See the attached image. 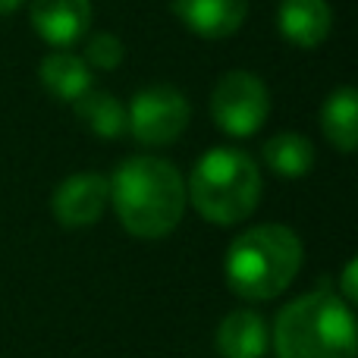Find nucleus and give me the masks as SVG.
Listing matches in <instances>:
<instances>
[{"label": "nucleus", "mask_w": 358, "mask_h": 358, "mask_svg": "<svg viewBox=\"0 0 358 358\" xmlns=\"http://www.w3.org/2000/svg\"><path fill=\"white\" fill-rule=\"evenodd\" d=\"M210 113L227 136L248 138L264 126L271 113V92L255 73L233 69L220 76V82L210 92Z\"/></svg>", "instance_id": "39448f33"}, {"label": "nucleus", "mask_w": 358, "mask_h": 358, "mask_svg": "<svg viewBox=\"0 0 358 358\" xmlns=\"http://www.w3.org/2000/svg\"><path fill=\"white\" fill-rule=\"evenodd\" d=\"M277 29L296 48H317L334 29V13L327 0H280Z\"/></svg>", "instance_id": "9d476101"}, {"label": "nucleus", "mask_w": 358, "mask_h": 358, "mask_svg": "<svg viewBox=\"0 0 358 358\" xmlns=\"http://www.w3.org/2000/svg\"><path fill=\"white\" fill-rule=\"evenodd\" d=\"M110 204L126 233L138 239H164L185 214V182L164 157H129L110 179Z\"/></svg>", "instance_id": "f257e3e1"}, {"label": "nucleus", "mask_w": 358, "mask_h": 358, "mask_svg": "<svg viewBox=\"0 0 358 358\" xmlns=\"http://www.w3.org/2000/svg\"><path fill=\"white\" fill-rule=\"evenodd\" d=\"M38 76H41V85L48 88L50 98L66 101V104H73L76 98H82L92 88V66L79 54H69V50L48 54L41 60Z\"/></svg>", "instance_id": "f8f14e48"}, {"label": "nucleus", "mask_w": 358, "mask_h": 358, "mask_svg": "<svg viewBox=\"0 0 358 358\" xmlns=\"http://www.w3.org/2000/svg\"><path fill=\"white\" fill-rule=\"evenodd\" d=\"M129 132L142 145H170L185 132L192 117V107L182 92L173 85H151L132 98L126 107Z\"/></svg>", "instance_id": "423d86ee"}, {"label": "nucleus", "mask_w": 358, "mask_h": 358, "mask_svg": "<svg viewBox=\"0 0 358 358\" xmlns=\"http://www.w3.org/2000/svg\"><path fill=\"white\" fill-rule=\"evenodd\" d=\"M277 358H355V315L336 292L315 289L292 299L273 324Z\"/></svg>", "instance_id": "f03ea898"}, {"label": "nucleus", "mask_w": 358, "mask_h": 358, "mask_svg": "<svg viewBox=\"0 0 358 358\" xmlns=\"http://www.w3.org/2000/svg\"><path fill=\"white\" fill-rule=\"evenodd\" d=\"M31 29L54 50L79 44L92 29V0H31Z\"/></svg>", "instance_id": "6e6552de"}, {"label": "nucleus", "mask_w": 358, "mask_h": 358, "mask_svg": "<svg viewBox=\"0 0 358 358\" xmlns=\"http://www.w3.org/2000/svg\"><path fill=\"white\" fill-rule=\"evenodd\" d=\"M73 110L98 138H120L129 132V117H126L123 101L107 92L88 88L82 98L73 101Z\"/></svg>", "instance_id": "4468645a"}, {"label": "nucleus", "mask_w": 358, "mask_h": 358, "mask_svg": "<svg viewBox=\"0 0 358 358\" xmlns=\"http://www.w3.org/2000/svg\"><path fill=\"white\" fill-rule=\"evenodd\" d=\"M261 173L258 164L236 148H214L195 164L185 198L204 220L217 227L239 223L258 208L261 201Z\"/></svg>", "instance_id": "20e7f679"}, {"label": "nucleus", "mask_w": 358, "mask_h": 358, "mask_svg": "<svg viewBox=\"0 0 358 358\" xmlns=\"http://www.w3.org/2000/svg\"><path fill=\"white\" fill-rule=\"evenodd\" d=\"M302 267V239L283 223H261L233 239L227 248V283L248 302L277 299Z\"/></svg>", "instance_id": "7ed1b4c3"}, {"label": "nucleus", "mask_w": 358, "mask_h": 358, "mask_svg": "<svg viewBox=\"0 0 358 358\" xmlns=\"http://www.w3.org/2000/svg\"><path fill=\"white\" fill-rule=\"evenodd\" d=\"M324 138L340 155H352L358 145V94L355 88H336L321 107Z\"/></svg>", "instance_id": "ddd939ff"}, {"label": "nucleus", "mask_w": 358, "mask_h": 358, "mask_svg": "<svg viewBox=\"0 0 358 358\" xmlns=\"http://www.w3.org/2000/svg\"><path fill=\"white\" fill-rule=\"evenodd\" d=\"M173 13L192 35L220 41L242 29L248 0H173Z\"/></svg>", "instance_id": "1a4fd4ad"}, {"label": "nucleus", "mask_w": 358, "mask_h": 358, "mask_svg": "<svg viewBox=\"0 0 358 358\" xmlns=\"http://www.w3.org/2000/svg\"><path fill=\"white\" fill-rule=\"evenodd\" d=\"M123 54H126V48L117 35H110V31H98V35L88 38L85 57H82V60L94 69H117L120 63H123Z\"/></svg>", "instance_id": "dca6fc26"}, {"label": "nucleus", "mask_w": 358, "mask_h": 358, "mask_svg": "<svg viewBox=\"0 0 358 358\" xmlns=\"http://www.w3.org/2000/svg\"><path fill=\"white\" fill-rule=\"evenodd\" d=\"M261 157L271 167V173L283 179H299L315 167V145L299 132H280V136L264 142Z\"/></svg>", "instance_id": "2eb2a0df"}, {"label": "nucleus", "mask_w": 358, "mask_h": 358, "mask_svg": "<svg viewBox=\"0 0 358 358\" xmlns=\"http://www.w3.org/2000/svg\"><path fill=\"white\" fill-rule=\"evenodd\" d=\"M22 3H29V0H0V16H6V13H16Z\"/></svg>", "instance_id": "a211bd4d"}, {"label": "nucleus", "mask_w": 358, "mask_h": 358, "mask_svg": "<svg viewBox=\"0 0 358 358\" xmlns=\"http://www.w3.org/2000/svg\"><path fill=\"white\" fill-rule=\"evenodd\" d=\"M110 201V182L101 173H73L54 189L50 210L66 229H85L101 220Z\"/></svg>", "instance_id": "0eeeda50"}, {"label": "nucleus", "mask_w": 358, "mask_h": 358, "mask_svg": "<svg viewBox=\"0 0 358 358\" xmlns=\"http://www.w3.org/2000/svg\"><path fill=\"white\" fill-rule=\"evenodd\" d=\"M271 346V330L264 317L252 308H236L217 327V352L220 358H264Z\"/></svg>", "instance_id": "9b49d317"}, {"label": "nucleus", "mask_w": 358, "mask_h": 358, "mask_svg": "<svg viewBox=\"0 0 358 358\" xmlns=\"http://www.w3.org/2000/svg\"><path fill=\"white\" fill-rule=\"evenodd\" d=\"M355 271H358V264H355V261H349V264H346V271H343V302H346V305H355V299H358V286H355Z\"/></svg>", "instance_id": "f3484780"}]
</instances>
